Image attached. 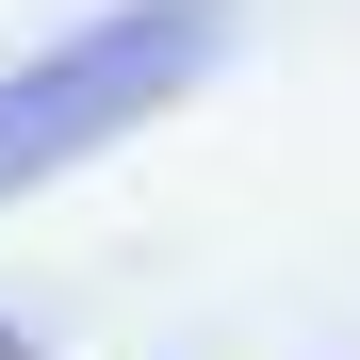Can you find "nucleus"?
Returning a JSON list of instances; mask_svg holds the SVG:
<instances>
[{
	"label": "nucleus",
	"instance_id": "nucleus-2",
	"mask_svg": "<svg viewBox=\"0 0 360 360\" xmlns=\"http://www.w3.org/2000/svg\"><path fill=\"white\" fill-rule=\"evenodd\" d=\"M0 360H33V344H17V328H0Z\"/></svg>",
	"mask_w": 360,
	"mask_h": 360
},
{
	"label": "nucleus",
	"instance_id": "nucleus-1",
	"mask_svg": "<svg viewBox=\"0 0 360 360\" xmlns=\"http://www.w3.org/2000/svg\"><path fill=\"white\" fill-rule=\"evenodd\" d=\"M213 49H229V0H131V17H98L66 49H33V66H0V197L49 180V164H82L98 131H131V115H164Z\"/></svg>",
	"mask_w": 360,
	"mask_h": 360
}]
</instances>
